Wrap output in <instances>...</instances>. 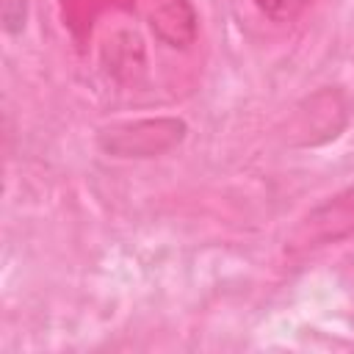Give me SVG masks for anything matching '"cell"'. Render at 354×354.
I'll return each mask as SVG.
<instances>
[{"instance_id":"2","label":"cell","mask_w":354,"mask_h":354,"mask_svg":"<svg viewBox=\"0 0 354 354\" xmlns=\"http://www.w3.org/2000/svg\"><path fill=\"white\" fill-rule=\"evenodd\" d=\"M188 136L180 116H144L116 122L97 133V147L116 160H152L177 149Z\"/></svg>"},{"instance_id":"3","label":"cell","mask_w":354,"mask_h":354,"mask_svg":"<svg viewBox=\"0 0 354 354\" xmlns=\"http://www.w3.org/2000/svg\"><path fill=\"white\" fill-rule=\"evenodd\" d=\"M348 238H354V185L310 207L288 232L282 252L288 260H301Z\"/></svg>"},{"instance_id":"4","label":"cell","mask_w":354,"mask_h":354,"mask_svg":"<svg viewBox=\"0 0 354 354\" xmlns=\"http://www.w3.org/2000/svg\"><path fill=\"white\" fill-rule=\"evenodd\" d=\"M147 22L155 39L171 50H188L199 36V14L191 0H147Z\"/></svg>"},{"instance_id":"5","label":"cell","mask_w":354,"mask_h":354,"mask_svg":"<svg viewBox=\"0 0 354 354\" xmlns=\"http://www.w3.org/2000/svg\"><path fill=\"white\" fill-rule=\"evenodd\" d=\"M254 6L266 19L285 25V22H296L313 6V0H254Z\"/></svg>"},{"instance_id":"1","label":"cell","mask_w":354,"mask_h":354,"mask_svg":"<svg viewBox=\"0 0 354 354\" xmlns=\"http://www.w3.org/2000/svg\"><path fill=\"white\" fill-rule=\"evenodd\" d=\"M351 122V100L343 88L337 86H324L299 100L285 122L279 124V138L288 147L310 149V147H324L335 141Z\"/></svg>"}]
</instances>
